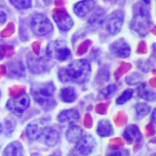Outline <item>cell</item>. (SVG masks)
<instances>
[{"mask_svg":"<svg viewBox=\"0 0 156 156\" xmlns=\"http://www.w3.org/2000/svg\"><path fill=\"white\" fill-rule=\"evenodd\" d=\"M90 65L86 59H78L71 62L66 69L59 71V79L63 81H73L76 83H85L90 77Z\"/></svg>","mask_w":156,"mask_h":156,"instance_id":"1","label":"cell"},{"mask_svg":"<svg viewBox=\"0 0 156 156\" xmlns=\"http://www.w3.org/2000/svg\"><path fill=\"white\" fill-rule=\"evenodd\" d=\"M54 91L55 86L52 82L39 84L37 87H34L31 90L34 99L45 111H50L56 105V101L53 97Z\"/></svg>","mask_w":156,"mask_h":156,"instance_id":"2","label":"cell"},{"mask_svg":"<svg viewBox=\"0 0 156 156\" xmlns=\"http://www.w3.org/2000/svg\"><path fill=\"white\" fill-rule=\"evenodd\" d=\"M47 55L50 58L64 61L70 57V50L63 40L51 41L47 47Z\"/></svg>","mask_w":156,"mask_h":156,"instance_id":"3","label":"cell"},{"mask_svg":"<svg viewBox=\"0 0 156 156\" xmlns=\"http://www.w3.org/2000/svg\"><path fill=\"white\" fill-rule=\"evenodd\" d=\"M32 31L37 36H45L53 30V25L50 20L43 14H36L30 21Z\"/></svg>","mask_w":156,"mask_h":156,"instance_id":"4","label":"cell"},{"mask_svg":"<svg viewBox=\"0 0 156 156\" xmlns=\"http://www.w3.org/2000/svg\"><path fill=\"white\" fill-rule=\"evenodd\" d=\"M124 21V13L122 10H116L109 15L104 20L103 24L105 29L111 35H116L122 29Z\"/></svg>","mask_w":156,"mask_h":156,"instance_id":"5","label":"cell"},{"mask_svg":"<svg viewBox=\"0 0 156 156\" xmlns=\"http://www.w3.org/2000/svg\"><path fill=\"white\" fill-rule=\"evenodd\" d=\"M96 146L94 138L90 135L81 137L76 144V146L70 153V156H88L90 154Z\"/></svg>","mask_w":156,"mask_h":156,"instance_id":"6","label":"cell"},{"mask_svg":"<svg viewBox=\"0 0 156 156\" xmlns=\"http://www.w3.org/2000/svg\"><path fill=\"white\" fill-rule=\"evenodd\" d=\"M131 27L139 35L141 36L147 35L151 27V19H150V16L148 15V13L141 9L139 14H137L133 17L131 23Z\"/></svg>","mask_w":156,"mask_h":156,"instance_id":"7","label":"cell"},{"mask_svg":"<svg viewBox=\"0 0 156 156\" xmlns=\"http://www.w3.org/2000/svg\"><path fill=\"white\" fill-rule=\"evenodd\" d=\"M30 99L26 93L19 94L14 98H11L6 102V108L16 115H21L29 106Z\"/></svg>","mask_w":156,"mask_h":156,"instance_id":"8","label":"cell"},{"mask_svg":"<svg viewBox=\"0 0 156 156\" xmlns=\"http://www.w3.org/2000/svg\"><path fill=\"white\" fill-rule=\"evenodd\" d=\"M48 129V123L46 120H37L31 123H29L27 127L26 133L30 140H37L40 138Z\"/></svg>","mask_w":156,"mask_h":156,"instance_id":"9","label":"cell"},{"mask_svg":"<svg viewBox=\"0 0 156 156\" xmlns=\"http://www.w3.org/2000/svg\"><path fill=\"white\" fill-rule=\"evenodd\" d=\"M53 18L58 28L62 31H69L73 27V20L65 10H57L53 13Z\"/></svg>","mask_w":156,"mask_h":156,"instance_id":"10","label":"cell"},{"mask_svg":"<svg viewBox=\"0 0 156 156\" xmlns=\"http://www.w3.org/2000/svg\"><path fill=\"white\" fill-rule=\"evenodd\" d=\"M95 7V1L94 0H82L77 3L74 5V12L75 14L80 17H86Z\"/></svg>","mask_w":156,"mask_h":156,"instance_id":"11","label":"cell"},{"mask_svg":"<svg viewBox=\"0 0 156 156\" xmlns=\"http://www.w3.org/2000/svg\"><path fill=\"white\" fill-rule=\"evenodd\" d=\"M112 51L120 58H128L131 54V48L126 41L119 39L111 46Z\"/></svg>","mask_w":156,"mask_h":156,"instance_id":"12","label":"cell"},{"mask_svg":"<svg viewBox=\"0 0 156 156\" xmlns=\"http://www.w3.org/2000/svg\"><path fill=\"white\" fill-rule=\"evenodd\" d=\"M3 156H25L22 144L18 142L11 143L5 147Z\"/></svg>","mask_w":156,"mask_h":156,"instance_id":"13","label":"cell"},{"mask_svg":"<svg viewBox=\"0 0 156 156\" xmlns=\"http://www.w3.org/2000/svg\"><path fill=\"white\" fill-rule=\"evenodd\" d=\"M80 119V114L79 112L76 111V110H66V111H63L61 112L59 114H58V120L59 122H77L79 121Z\"/></svg>","mask_w":156,"mask_h":156,"instance_id":"14","label":"cell"},{"mask_svg":"<svg viewBox=\"0 0 156 156\" xmlns=\"http://www.w3.org/2000/svg\"><path fill=\"white\" fill-rule=\"evenodd\" d=\"M83 135L82 129L78 125H70L67 132V139L69 143H77Z\"/></svg>","mask_w":156,"mask_h":156,"instance_id":"15","label":"cell"},{"mask_svg":"<svg viewBox=\"0 0 156 156\" xmlns=\"http://www.w3.org/2000/svg\"><path fill=\"white\" fill-rule=\"evenodd\" d=\"M45 136V143L49 146L57 144L59 141V133L54 128H48L43 134Z\"/></svg>","mask_w":156,"mask_h":156,"instance_id":"16","label":"cell"},{"mask_svg":"<svg viewBox=\"0 0 156 156\" xmlns=\"http://www.w3.org/2000/svg\"><path fill=\"white\" fill-rule=\"evenodd\" d=\"M123 136H124V138L126 139V141H127L129 144H132V143H133L134 141L140 140V138H141V133H140V131H139V129H138L137 126H135V125H131V126H129L128 128H126Z\"/></svg>","mask_w":156,"mask_h":156,"instance_id":"17","label":"cell"},{"mask_svg":"<svg viewBox=\"0 0 156 156\" xmlns=\"http://www.w3.org/2000/svg\"><path fill=\"white\" fill-rule=\"evenodd\" d=\"M97 133L101 137H108L113 133V129L109 121H101L100 122L98 128H97Z\"/></svg>","mask_w":156,"mask_h":156,"instance_id":"18","label":"cell"},{"mask_svg":"<svg viewBox=\"0 0 156 156\" xmlns=\"http://www.w3.org/2000/svg\"><path fill=\"white\" fill-rule=\"evenodd\" d=\"M60 99L67 103H71L77 99V93L71 87L64 88L60 90Z\"/></svg>","mask_w":156,"mask_h":156,"instance_id":"19","label":"cell"},{"mask_svg":"<svg viewBox=\"0 0 156 156\" xmlns=\"http://www.w3.org/2000/svg\"><path fill=\"white\" fill-rule=\"evenodd\" d=\"M138 94L139 97L145 100V101H154L155 100V93L148 88L146 84L141 85V87L138 90Z\"/></svg>","mask_w":156,"mask_h":156,"instance_id":"20","label":"cell"},{"mask_svg":"<svg viewBox=\"0 0 156 156\" xmlns=\"http://www.w3.org/2000/svg\"><path fill=\"white\" fill-rule=\"evenodd\" d=\"M10 3L18 9H27L31 6V0H9Z\"/></svg>","mask_w":156,"mask_h":156,"instance_id":"21","label":"cell"},{"mask_svg":"<svg viewBox=\"0 0 156 156\" xmlns=\"http://www.w3.org/2000/svg\"><path fill=\"white\" fill-rule=\"evenodd\" d=\"M150 112V107L144 103H140L136 106V112H137V117L139 119L143 118L145 116L148 112Z\"/></svg>","mask_w":156,"mask_h":156,"instance_id":"22","label":"cell"},{"mask_svg":"<svg viewBox=\"0 0 156 156\" xmlns=\"http://www.w3.org/2000/svg\"><path fill=\"white\" fill-rule=\"evenodd\" d=\"M133 94V90H125L118 99H117V104H123L125 103L127 101H129Z\"/></svg>","mask_w":156,"mask_h":156,"instance_id":"23","label":"cell"},{"mask_svg":"<svg viewBox=\"0 0 156 156\" xmlns=\"http://www.w3.org/2000/svg\"><path fill=\"white\" fill-rule=\"evenodd\" d=\"M104 16V11L102 9H100L99 11H97L89 20V23L93 25V24H97L98 22H102L103 23V19L102 16Z\"/></svg>","mask_w":156,"mask_h":156,"instance_id":"24","label":"cell"},{"mask_svg":"<svg viewBox=\"0 0 156 156\" xmlns=\"http://www.w3.org/2000/svg\"><path fill=\"white\" fill-rule=\"evenodd\" d=\"M116 86L114 84H112L110 86H108L107 88H105L103 90H101V94L103 95L104 98H110L115 91H116Z\"/></svg>","mask_w":156,"mask_h":156,"instance_id":"25","label":"cell"},{"mask_svg":"<svg viewBox=\"0 0 156 156\" xmlns=\"http://www.w3.org/2000/svg\"><path fill=\"white\" fill-rule=\"evenodd\" d=\"M129 151L127 150H119V151H115V152H112L111 154H109L108 156H129Z\"/></svg>","mask_w":156,"mask_h":156,"instance_id":"26","label":"cell"},{"mask_svg":"<svg viewBox=\"0 0 156 156\" xmlns=\"http://www.w3.org/2000/svg\"><path fill=\"white\" fill-rule=\"evenodd\" d=\"M6 18H7V16L5 12L3 10H0V23H4L6 20Z\"/></svg>","mask_w":156,"mask_h":156,"instance_id":"27","label":"cell"},{"mask_svg":"<svg viewBox=\"0 0 156 156\" xmlns=\"http://www.w3.org/2000/svg\"><path fill=\"white\" fill-rule=\"evenodd\" d=\"M4 55H5V49L3 48V47H1V46H0V60L3 58Z\"/></svg>","mask_w":156,"mask_h":156,"instance_id":"28","label":"cell"},{"mask_svg":"<svg viewBox=\"0 0 156 156\" xmlns=\"http://www.w3.org/2000/svg\"><path fill=\"white\" fill-rule=\"evenodd\" d=\"M2 132H3V126H2V124L0 123V133H2Z\"/></svg>","mask_w":156,"mask_h":156,"instance_id":"29","label":"cell"},{"mask_svg":"<svg viewBox=\"0 0 156 156\" xmlns=\"http://www.w3.org/2000/svg\"><path fill=\"white\" fill-rule=\"evenodd\" d=\"M150 1H151V0H144V3H146V4H149V3H150Z\"/></svg>","mask_w":156,"mask_h":156,"instance_id":"30","label":"cell"},{"mask_svg":"<svg viewBox=\"0 0 156 156\" xmlns=\"http://www.w3.org/2000/svg\"><path fill=\"white\" fill-rule=\"evenodd\" d=\"M152 156H155V155H154V154H153V155H152Z\"/></svg>","mask_w":156,"mask_h":156,"instance_id":"31","label":"cell"}]
</instances>
